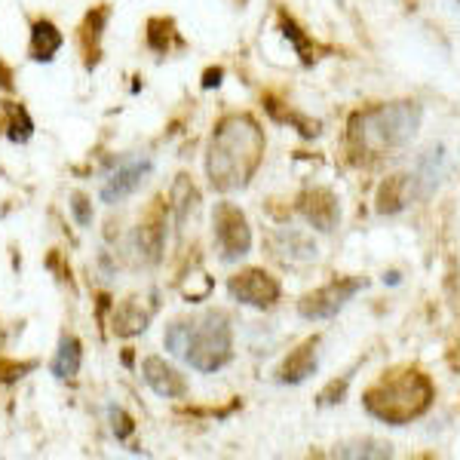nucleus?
<instances>
[{
    "instance_id": "nucleus-1",
    "label": "nucleus",
    "mask_w": 460,
    "mask_h": 460,
    "mask_svg": "<svg viewBox=\"0 0 460 460\" xmlns=\"http://www.w3.org/2000/svg\"><path fill=\"white\" fill-rule=\"evenodd\" d=\"M261 160L264 132L249 114H230L215 126L209 142V160H206V172H209L212 188H246L252 175L258 172V166H261Z\"/></svg>"
},
{
    "instance_id": "nucleus-2",
    "label": "nucleus",
    "mask_w": 460,
    "mask_h": 460,
    "mask_svg": "<svg viewBox=\"0 0 460 460\" xmlns=\"http://www.w3.org/2000/svg\"><path fill=\"white\" fill-rule=\"evenodd\" d=\"M433 381L420 368H393L362 393V405L372 418L384 420V424L402 427L427 414V408L433 405Z\"/></svg>"
},
{
    "instance_id": "nucleus-3",
    "label": "nucleus",
    "mask_w": 460,
    "mask_h": 460,
    "mask_svg": "<svg viewBox=\"0 0 460 460\" xmlns=\"http://www.w3.org/2000/svg\"><path fill=\"white\" fill-rule=\"evenodd\" d=\"M424 108L418 102H393V105H377L350 120V142L362 151L390 154L399 151L418 136Z\"/></svg>"
},
{
    "instance_id": "nucleus-4",
    "label": "nucleus",
    "mask_w": 460,
    "mask_h": 460,
    "mask_svg": "<svg viewBox=\"0 0 460 460\" xmlns=\"http://www.w3.org/2000/svg\"><path fill=\"white\" fill-rule=\"evenodd\" d=\"M234 356V332H230L227 314H209L199 323H190V338L184 359L197 372H218Z\"/></svg>"
},
{
    "instance_id": "nucleus-5",
    "label": "nucleus",
    "mask_w": 460,
    "mask_h": 460,
    "mask_svg": "<svg viewBox=\"0 0 460 460\" xmlns=\"http://www.w3.org/2000/svg\"><path fill=\"white\" fill-rule=\"evenodd\" d=\"M215 243L225 261H236V258L249 255L252 249V227L246 215L236 209L234 203L215 206Z\"/></svg>"
},
{
    "instance_id": "nucleus-6",
    "label": "nucleus",
    "mask_w": 460,
    "mask_h": 460,
    "mask_svg": "<svg viewBox=\"0 0 460 460\" xmlns=\"http://www.w3.org/2000/svg\"><path fill=\"white\" fill-rule=\"evenodd\" d=\"M362 288H366V279H359V277L332 279V283H325L323 288H316V292L304 295L298 304V314L304 319H329V316H335L347 301H353V295L362 292Z\"/></svg>"
},
{
    "instance_id": "nucleus-7",
    "label": "nucleus",
    "mask_w": 460,
    "mask_h": 460,
    "mask_svg": "<svg viewBox=\"0 0 460 460\" xmlns=\"http://www.w3.org/2000/svg\"><path fill=\"white\" fill-rule=\"evenodd\" d=\"M227 292L240 304H249V307H273L279 301V283L270 273L255 270V267L230 277Z\"/></svg>"
},
{
    "instance_id": "nucleus-8",
    "label": "nucleus",
    "mask_w": 460,
    "mask_h": 460,
    "mask_svg": "<svg viewBox=\"0 0 460 460\" xmlns=\"http://www.w3.org/2000/svg\"><path fill=\"white\" fill-rule=\"evenodd\" d=\"M154 169V160L151 157H129L123 160L114 172L108 175V181L102 184V203L114 206V203H123L129 194H136L142 188V181L151 175Z\"/></svg>"
},
{
    "instance_id": "nucleus-9",
    "label": "nucleus",
    "mask_w": 460,
    "mask_h": 460,
    "mask_svg": "<svg viewBox=\"0 0 460 460\" xmlns=\"http://www.w3.org/2000/svg\"><path fill=\"white\" fill-rule=\"evenodd\" d=\"M301 212H304V218H307L316 230H323V234L335 230L338 221H341V203H338V197L332 194L329 188H310V190H304Z\"/></svg>"
},
{
    "instance_id": "nucleus-10",
    "label": "nucleus",
    "mask_w": 460,
    "mask_h": 460,
    "mask_svg": "<svg viewBox=\"0 0 460 460\" xmlns=\"http://www.w3.org/2000/svg\"><path fill=\"white\" fill-rule=\"evenodd\" d=\"M142 375H145L147 387L163 399H181L184 393H188V381H184L172 366H166V359H160V356H147L142 362Z\"/></svg>"
},
{
    "instance_id": "nucleus-11",
    "label": "nucleus",
    "mask_w": 460,
    "mask_h": 460,
    "mask_svg": "<svg viewBox=\"0 0 460 460\" xmlns=\"http://www.w3.org/2000/svg\"><path fill=\"white\" fill-rule=\"evenodd\" d=\"M270 249L279 261L292 267L316 261V243L307 234H301V230H279V234H273Z\"/></svg>"
},
{
    "instance_id": "nucleus-12",
    "label": "nucleus",
    "mask_w": 460,
    "mask_h": 460,
    "mask_svg": "<svg viewBox=\"0 0 460 460\" xmlns=\"http://www.w3.org/2000/svg\"><path fill=\"white\" fill-rule=\"evenodd\" d=\"M316 356H319V338H307L286 356L279 366V384H301L316 372Z\"/></svg>"
},
{
    "instance_id": "nucleus-13",
    "label": "nucleus",
    "mask_w": 460,
    "mask_h": 460,
    "mask_svg": "<svg viewBox=\"0 0 460 460\" xmlns=\"http://www.w3.org/2000/svg\"><path fill=\"white\" fill-rule=\"evenodd\" d=\"M445 175V147H429L424 157L418 160V169L411 175V197H429L436 188H439Z\"/></svg>"
},
{
    "instance_id": "nucleus-14",
    "label": "nucleus",
    "mask_w": 460,
    "mask_h": 460,
    "mask_svg": "<svg viewBox=\"0 0 460 460\" xmlns=\"http://www.w3.org/2000/svg\"><path fill=\"white\" fill-rule=\"evenodd\" d=\"M163 243H166V218H163L160 206H154V209L147 212V218L136 230L138 255H145V261H157L160 252H163Z\"/></svg>"
},
{
    "instance_id": "nucleus-15",
    "label": "nucleus",
    "mask_w": 460,
    "mask_h": 460,
    "mask_svg": "<svg viewBox=\"0 0 460 460\" xmlns=\"http://www.w3.org/2000/svg\"><path fill=\"white\" fill-rule=\"evenodd\" d=\"M65 37L49 19H37L31 25V58L34 62H53L56 53L62 49Z\"/></svg>"
},
{
    "instance_id": "nucleus-16",
    "label": "nucleus",
    "mask_w": 460,
    "mask_h": 460,
    "mask_svg": "<svg viewBox=\"0 0 460 460\" xmlns=\"http://www.w3.org/2000/svg\"><path fill=\"white\" fill-rule=\"evenodd\" d=\"M408 199H411V175H393L377 190V212L396 215L405 209Z\"/></svg>"
},
{
    "instance_id": "nucleus-17",
    "label": "nucleus",
    "mask_w": 460,
    "mask_h": 460,
    "mask_svg": "<svg viewBox=\"0 0 460 460\" xmlns=\"http://www.w3.org/2000/svg\"><path fill=\"white\" fill-rule=\"evenodd\" d=\"M80 362H84V350H80V341L74 338V335H65L62 338V344H58V353H56V359H53V375L56 377H74L80 372Z\"/></svg>"
},
{
    "instance_id": "nucleus-18",
    "label": "nucleus",
    "mask_w": 460,
    "mask_h": 460,
    "mask_svg": "<svg viewBox=\"0 0 460 460\" xmlns=\"http://www.w3.org/2000/svg\"><path fill=\"white\" fill-rule=\"evenodd\" d=\"M108 22V6H99V10H93L84 22V28H80V40H84V53H86V65L95 62V53H99V40H102V28H105Z\"/></svg>"
},
{
    "instance_id": "nucleus-19",
    "label": "nucleus",
    "mask_w": 460,
    "mask_h": 460,
    "mask_svg": "<svg viewBox=\"0 0 460 460\" xmlns=\"http://www.w3.org/2000/svg\"><path fill=\"white\" fill-rule=\"evenodd\" d=\"M147 329V314L138 307L136 301H126L114 314V332L117 335H136V332Z\"/></svg>"
},
{
    "instance_id": "nucleus-20",
    "label": "nucleus",
    "mask_w": 460,
    "mask_h": 460,
    "mask_svg": "<svg viewBox=\"0 0 460 460\" xmlns=\"http://www.w3.org/2000/svg\"><path fill=\"white\" fill-rule=\"evenodd\" d=\"M6 111H10V123H6L10 142H28L34 132V123H31V117H28V111L22 105H6Z\"/></svg>"
},
{
    "instance_id": "nucleus-21",
    "label": "nucleus",
    "mask_w": 460,
    "mask_h": 460,
    "mask_svg": "<svg viewBox=\"0 0 460 460\" xmlns=\"http://www.w3.org/2000/svg\"><path fill=\"white\" fill-rule=\"evenodd\" d=\"M175 37L172 22L169 19H151L147 22V47L154 53H169V40Z\"/></svg>"
},
{
    "instance_id": "nucleus-22",
    "label": "nucleus",
    "mask_w": 460,
    "mask_h": 460,
    "mask_svg": "<svg viewBox=\"0 0 460 460\" xmlns=\"http://www.w3.org/2000/svg\"><path fill=\"white\" fill-rule=\"evenodd\" d=\"M341 457H390V445L381 442H359V445H344L338 451Z\"/></svg>"
},
{
    "instance_id": "nucleus-23",
    "label": "nucleus",
    "mask_w": 460,
    "mask_h": 460,
    "mask_svg": "<svg viewBox=\"0 0 460 460\" xmlns=\"http://www.w3.org/2000/svg\"><path fill=\"white\" fill-rule=\"evenodd\" d=\"M188 338H190V323H175L169 325L166 332V350L175 353V356H184V350H188Z\"/></svg>"
},
{
    "instance_id": "nucleus-24",
    "label": "nucleus",
    "mask_w": 460,
    "mask_h": 460,
    "mask_svg": "<svg viewBox=\"0 0 460 460\" xmlns=\"http://www.w3.org/2000/svg\"><path fill=\"white\" fill-rule=\"evenodd\" d=\"M71 212H74V218H77L80 227L93 225V203H89L84 194H74L71 197Z\"/></svg>"
},
{
    "instance_id": "nucleus-25",
    "label": "nucleus",
    "mask_w": 460,
    "mask_h": 460,
    "mask_svg": "<svg viewBox=\"0 0 460 460\" xmlns=\"http://www.w3.org/2000/svg\"><path fill=\"white\" fill-rule=\"evenodd\" d=\"M111 420H114V433L117 439H126V436L136 429V424H132V418H126V414L120 411V408H111Z\"/></svg>"
},
{
    "instance_id": "nucleus-26",
    "label": "nucleus",
    "mask_w": 460,
    "mask_h": 460,
    "mask_svg": "<svg viewBox=\"0 0 460 460\" xmlns=\"http://www.w3.org/2000/svg\"><path fill=\"white\" fill-rule=\"evenodd\" d=\"M218 77H221V68H215V71H209V74H206V80H203V86H206V89L218 86V84H221V80H218Z\"/></svg>"
},
{
    "instance_id": "nucleus-27",
    "label": "nucleus",
    "mask_w": 460,
    "mask_h": 460,
    "mask_svg": "<svg viewBox=\"0 0 460 460\" xmlns=\"http://www.w3.org/2000/svg\"><path fill=\"white\" fill-rule=\"evenodd\" d=\"M457 4H460V0H457Z\"/></svg>"
}]
</instances>
